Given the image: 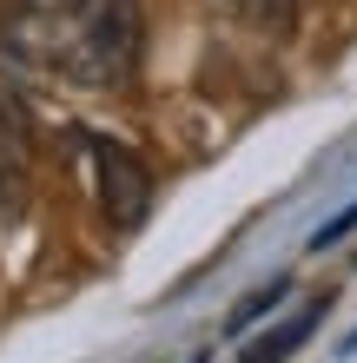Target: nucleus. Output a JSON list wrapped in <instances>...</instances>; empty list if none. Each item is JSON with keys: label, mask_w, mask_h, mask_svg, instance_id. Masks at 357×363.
<instances>
[{"label": "nucleus", "mask_w": 357, "mask_h": 363, "mask_svg": "<svg viewBox=\"0 0 357 363\" xmlns=\"http://www.w3.org/2000/svg\"><path fill=\"white\" fill-rule=\"evenodd\" d=\"M351 231H357V205H351V211H338V218H331V225L318 231V238H311V251H331L338 238H351Z\"/></svg>", "instance_id": "obj_7"}, {"label": "nucleus", "mask_w": 357, "mask_h": 363, "mask_svg": "<svg viewBox=\"0 0 357 363\" xmlns=\"http://www.w3.org/2000/svg\"><path fill=\"white\" fill-rule=\"evenodd\" d=\"M278 304H285V284H265V291H251L245 304L232 311V330H251V324H258L265 311H278Z\"/></svg>", "instance_id": "obj_6"}, {"label": "nucleus", "mask_w": 357, "mask_h": 363, "mask_svg": "<svg viewBox=\"0 0 357 363\" xmlns=\"http://www.w3.org/2000/svg\"><path fill=\"white\" fill-rule=\"evenodd\" d=\"M311 324H318V311H298V317H291L285 330H271V337H265V344L251 350L245 363H278V357H291V350H298L304 337H311Z\"/></svg>", "instance_id": "obj_3"}, {"label": "nucleus", "mask_w": 357, "mask_h": 363, "mask_svg": "<svg viewBox=\"0 0 357 363\" xmlns=\"http://www.w3.org/2000/svg\"><path fill=\"white\" fill-rule=\"evenodd\" d=\"M93 172H99V211H106L119 231H133L145 211H153V172H145L126 145L93 139Z\"/></svg>", "instance_id": "obj_2"}, {"label": "nucleus", "mask_w": 357, "mask_h": 363, "mask_svg": "<svg viewBox=\"0 0 357 363\" xmlns=\"http://www.w3.org/2000/svg\"><path fill=\"white\" fill-rule=\"evenodd\" d=\"M139 67V0H79L60 73L79 86H126Z\"/></svg>", "instance_id": "obj_1"}, {"label": "nucleus", "mask_w": 357, "mask_h": 363, "mask_svg": "<svg viewBox=\"0 0 357 363\" xmlns=\"http://www.w3.org/2000/svg\"><path fill=\"white\" fill-rule=\"evenodd\" d=\"M0 145H7L13 159H27V113H20V99L0 86Z\"/></svg>", "instance_id": "obj_5"}, {"label": "nucleus", "mask_w": 357, "mask_h": 363, "mask_svg": "<svg viewBox=\"0 0 357 363\" xmlns=\"http://www.w3.org/2000/svg\"><path fill=\"white\" fill-rule=\"evenodd\" d=\"M219 7H238V13H251L271 33H291V27H298V0H219Z\"/></svg>", "instance_id": "obj_4"}]
</instances>
